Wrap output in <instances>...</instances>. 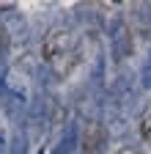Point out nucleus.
I'll return each mask as SVG.
<instances>
[{"label": "nucleus", "instance_id": "nucleus-1", "mask_svg": "<svg viewBox=\"0 0 151 154\" xmlns=\"http://www.w3.org/2000/svg\"><path fill=\"white\" fill-rule=\"evenodd\" d=\"M71 47H74V42H71V33H69L66 28L50 30L47 38H44V61L52 63V66H58V69H61V63H63V69H66L69 55H71Z\"/></svg>", "mask_w": 151, "mask_h": 154}, {"label": "nucleus", "instance_id": "nucleus-2", "mask_svg": "<svg viewBox=\"0 0 151 154\" xmlns=\"http://www.w3.org/2000/svg\"><path fill=\"white\" fill-rule=\"evenodd\" d=\"M110 42H113V58H116V63H121L129 47H132V38H129V28L121 22V19H116V22L110 25Z\"/></svg>", "mask_w": 151, "mask_h": 154}, {"label": "nucleus", "instance_id": "nucleus-3", "mask_svg": "<svg viewBox=\"0 0 151 154\" xmlns=\"http://www.w3.org/2000/svg\"><path fill=\"white\" fill-rule=\"evenodd\" d=\"M77 143H80V127H77V124H71V127L63 132V140L58 143V149H61V154H74Z\"/></svg>", "mask_w": 151, "mask_h": 154}, {"label": "nucleus", "instance_id": "nucleus-4", "mask_svg": "<svg viewBox=\"0 0 151 154\" xmlns=\"http://www.w3.org/2000/svg\"><path fill=\"white\" fill-rule=\"evenodd\" d=\"M25 151H28L25 132H20V129H17V135H14V143H11V154H25Z\"/></svg>", "mask_w": 151, "mask_h": 154}, {"label": "nucleus", "instance_id": "nucleus-5", "mask_svg": "<svg viewBox=\"0 0 151 154\" xmlns=\"http://www.w3.org/2000/svg\"><path fill=\"white\" fill-rule=\"evenodd\" d=\"M140 88H151V50L146 58V66H143V77H140Z\"/></svg>", "mask_w": 151, "mask_h": 154}, {"label": "nucleus", "instance_id": "nucleus-6", "mask_svg": "<svg viewBox=\"0 0 151 154\" xmlns=\"http://www.w3.org/2000/svg\"><path fill=\"white\" fill-rule=\"evenodd\" d=\"M140 135L143 138H151V110L143 116V121H140Z\"/></svg>", "mask_w": 151, "mask_h": 154}, {"label": "nucleus", "instance_id": "nucleus-7", "mask_svg": "<svg viewBox=\"0 0 151 154\" xmlns=\"http://www.w3.org/2000/svg\"><path fill=\"white\" fill-rule=\"evenodd\" d=\"M118 154H140V151H137V149H121Z\"/></svg>", "mask_w": 151, "mask_h": 154}, {"label": "nucleus", "instance_id": "nucleus-8", "mask_svg": "<svg viewBox=\"0 0 151 154\" xmlns=\"http://www.w3.org/2000/svg\"><path fill=\"white\" fill-rule=\"evenodd\" d=\"M0 154H6V138L0 135Z\"/></svg>", "mask_w": 151, "mask_h": 154}]
</instances>
